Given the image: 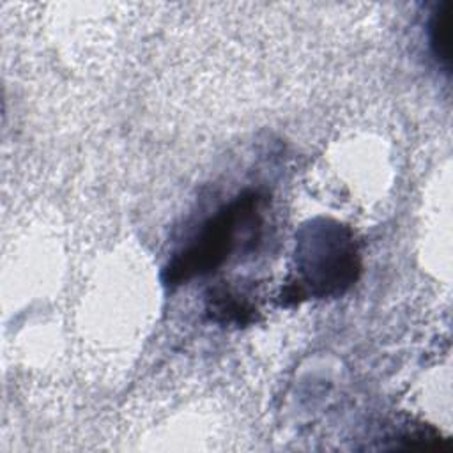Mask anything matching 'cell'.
I'll use <instances>...</instances> for the list:
<instances>
[{
	"label": "cell",
	"instance_id": "obj_3",
	"mask_svg": "<svg viewBox=\"0 0 453 453\" xmlns=\"http://www.w3.org/2000/svg\"><path fill=\"white\" fill-rule=\"evenodd\" d=\"M207 315L212 322L246 326L255 320L257 308L228 287H216L207 296Z\"/></svg>",
	"mask_w": 453,
	"mask_h": 453
},
{
	"label": "cell",
	"instance_id": "obj_4",
	"mask_svg": "<svg viewBox=\"0 0 453 453\" xmlns=\"http://www.w3.org/2000/svg\"><path fill=\"white\" fill-rule=\"evenodd\" d=\"M430 48L434 57L442 65H449L451 62V37H453V4L442 2L435 7L428 25Z\"/></svg>",
	"mask_w": 453,
	"mask_h": 453
},
{
	"label": "cell",
	"instance_id": "obj_1",
	"mask_svg": "<svg viewBox=\"0 0 453 453\" xmlns=\"http://www.w3.org/2000/svg\"><path fill=\"white\" fill-rule=\"evenodd\" d=\"M265 196L260 191L248 189L223 205L202 225L196 237L172 257L163 271V281L177 287L223 265L237 248L242 234L260 226Z\"/></svg>",
	"mask_w": 453,
	"mask_h": 453
},
{
	"label": "cell",
	"instance_id": "obj_2",
	"mask_svg": "<svg viewBox=\"0 0 453 453\" xmlns=\"http://www.w3.org/2000/svg\"><path fill=\"white\" fill-rule=\"evenodd\" d=\"M296 258L306 281L301 287V297L308 292L340 294L356 281L361 267L352 234L338 223L306 226L304 237L297 242Z\"/></svg>",
	"mask_w": 453,
	"mask_h": 453
}]
</instances>
